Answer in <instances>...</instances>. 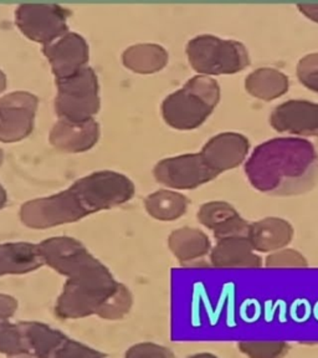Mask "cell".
<instances>
[{
	"mask_svg": "<svg viewBox=\"0 0 318 358\" xmlns=\"http://www.w3.org/2000/svg\"><path fill=\"white\" fill-rule=\"evenodd\" d=\"M0 353L9 357L30 353L19 324H11L8 320L0 321Z\"/></svg>",
	"mask_w": 318,
	"mask_h": 358,
	"instance_id": "23",
	"label": "cell"
},
{
	"mask_svg": "<svg viewBox=\"0 0 318 358\" xmlns=\"http://www.w3.org/2000/svg\"><path fill=\"white\" fill-rule=\"evenodd\" d=\"M30 353L38 358H51L62 342L67 338L62 331L55 330L48 324L35 321L19 322Z\"/></svg>",
	"mask_w": 318,
	"mask_h": 358,
	"instance_id": "19",
	"label": "cell"
},
{
	"mask_svg": "<svg viewBox=\"0 0 318 358\" xmlns=\"http://www.w3.org/2000/svg\"><path fill=\"white\" fill-rule=\"evenodd\" d=\"M70 15L71 11L57 4H22L15 10V22L28 39L46 46L68 33Z\"/></svg>",
	"mask_w": 318,
	"mask_h": 358,
	"instance_id": "7",
	"label": "cell"
},
{
	"mask_svg": "<svg viewBox=\"0 0 318 358\" xmlns=\"http://www.w3.org/2000/svg\"><path fill=\"white\" fill-rule=\"evenodd\" d=\"M6 201H8V196H6V189H4V187L0 185V209H3L4 206L6 204Z\"/></svg>",
	"mask_w": 318,
	"mask_h": 358,
	"instance_id": "32",
	"label": "cell"
},
{
	"mask_svg": "<svg viewBox=\"0 0 318 358\" xmlns=\"http://www.w3.org/2000/svg\"><path fill=\"white\" fill-rule=\"evenodd\" d=\"M122 62L133 73L142 75L158 73L167 65L168 52L161 45H133L123 52Z\"/></svg>",
	"mask_w": 318,
	"mask_h": 358,
	"instance_id": "20",
	"label": "cell"
},
{
	"mask_svg": "<svg viewBox=\"0 0 318 358\" xmlns=\"http://www.w3.org/2000/svg\"><path fill=\"white\" fill-rule=\"evenodd\" d=\"M190 66L203 76L240 73L250 64L245 46L235 40L199 35L187 45Z\"/></svg>",
	"mask_w": 318,
	"mask_h": 358,
	"instance_id": "5",
	"label": "cell"
},
{
	"mask_svg": "<svg viewBox=\"0 0 318 358\" xmlns=\"http://www.w3.org/2000/svg\"><path fill=\"white\" fill-rule=\"evenodd\" d=\"M9 358H38L35 357L34 355H31V353H27V355H19V356H13V357Z\"/></svg>",
	"mask_w": 318,
	"mask_h": 358,
	"instance_id": "35",
	"label": "cell"
},
{
	"mask_svg": "<svg viewBox=\"0 0 318 358\" xmlns=\"http://www.w3.org/2000/svg\"><path fill=\"white\" fill-rule=\"evenodd\" d=\"M245 89L250 95L260 100H275L287 92L289 78L271 67L257 69L246 78Z\"/></svg>",
	"mask_w": 318,
	"mask_h": 358,
	"instance_id": "21",
	"label": "cell"
},
{
	"mask_svg": "<svg viewBox=\"0 0 318 358\" xmlns=\"http://www.w3.org/2000/svg\"><path fill=\"white\" fill-rule=\"evenodd\" d=\"M45 265L66 276L55 315L62 320L84 319L99 315L121 284L110 270L70 236H54L39 244Z\"/></svg>",
	"mask_w": 318,
	"mask_h": 358,
	"instance_id": "1",
	"label": "cell"
},
{
	"mask_svg": "<svg viewBox=\"0 0 318 358\" xmlns=\"http://www.w3.org/2000/svg\"><path fill=\"white\" fill-rule=\"evenodd\" d=\"M220 100V87L214 78L198 75L162 102V116L171 127L180 131L198 129L205 122Z\"/></svg>",
	"mask_w": 318,
	"mask_h": 358,
	"instance_id": "4",
	"label": "cell"
},
{
	"mask_svg": "<svg viewBox=\"0 0 318 358\" xmlns=\"http://www.w3.org/2000/svg\"><path fill=\"white\" fill-rule=\"evenodd\" d=\"M238 348L249 358H285L290 345L285 341H241Z\"/></svg>",
	"mask_w": 318,
	"mask_h": 358,
	"instance_id": "24",
	"label": "cell"
},
{
	"mask_svg": "<svg viewBox=\"0 0 318 358\" xmlns=\"http://www.w3.org/2000/svg\"><path fill=\"white\" fill-rule=\"evenodd\" d=\"M297 78L305 87L318 94V52L302 57L297 64Z\"/></svg>",
	"mask_w": 318,
	"mask_h": 358,
	"instance_id": "28",
	"label": "cell"
},
{
	"mask_svg": "<svg viewBox=\"0 0 318 358\" xmlns=\"http://www.w3.org/2000/svg\"><path fill=\"white\" fill-rule=\"evenodd\" d=\"M134 193L136 188L129 177L113 171H100L78 179L54 196L24 203L19 217L30 229H49L124 204Z\"/></svg>",
	"mask_w": 318,
	"mask_h": 358,
	"instance_id": "2",
	"label": "cell"
},
{
	"mask_svg": "<svg viewBox=\"0 0 318 358\" xmlns=\"http://www.w3.org/2000/svg\"><path fill=\"white\" fill-rule=\"evenodd\" d=\"M124 358H175L168 347L154 342H140L129 347Z\"/></svg>",
	"mask_w": 318,
	"mask_h": 358,
	"instance_id": "29",
	"label": "cell"
},
{
	"mask_svg": "<svg viewBox=\"0 0 318 358\" xmlns=\"http://www.w3.org/2000/svg\"><path fill=\"white\" fill-rule=\"evenodd\" d=\"M6 89V73H3L1 70H0V94L1 92H4Z\"/></svg>",
	"mask_w": 318,
	"mask_h": 358,
	"instance_id": "34",
	"label": "cell"
},
{
	"mask_svg": "<svg viewBox=\"0 0 318 358\" xmlns=\"http://www.w3.org/2000/svg\"><path fill=\"white\" fill-rule=\"evenodd\" d=\"M270 123L280 134L318 137V103L290 100L275 108Z\"/></svg>",
	"mask_w": 318,
	"mask_h": 358,
	"instance_id": "11",
	"label": "cell"
},
{
	"mask_svg": "<svg viewBox=\"0 0 318 358\" xmlns=\"http://www.w3.org/2000/svg\"><path fill=\"white\" fill-rule=\"evenodd\" d=\"M51 358H106V355L67 337Z\"/></svg>",
	"mask_w": 318,
	"mask_h": 358,
	"instance_id": "27",
	"label": "cell"
},
{
	"mask_svg": "<svg viewBox=\"0 0 318 358\" xmlns=\"http://www.w3.org/2000/svg\"><path fill=\"white\" fill-rule=\"evenodd\" d=\"M250 150V142L240 134H220L208 141L201 155L208 167L220 174L244 162Z\"/></svg>",
	"mask_w": 318,
	"mask_h": 358,
	"instance_id": "12",
	"label": "cell"
},
{
	"mask_svg": "<svg viewBox=\"0 0 318 358\" xmlns=\"http://www.w3.org/2000/svg\"><path fill=\"white\" fill-rule=\"evenodd\" d=\"M56 81L70 78L87 66L89 48L86 40L76 33H68L55 43L43 46Z\"/></svg>",
	"mask_w": 318,
	"mask_h": 358,
	"instance_id": "10",
	"label": "cell"
},
{
	"mask_svg": "<svg viewBox=\"0 0 318 358\" xmlns=\"http://www.w3.org/2000/svg\"><path fill=\"white\" fill-rule=\"evenodd\" d=\"M44 265L39 244L24 241L0 244V276L29 274Z\"/></svg>",
	"mask_w": 318,
	"mask_h": 358,
	"instance_id": "17",
	"label": "cell"
},
{
	"mask_svg": "<svg viewBox=\"0 0 318 358\" xmlns=\"http://www.w3.org/2000/svg\"><path fill=\"white\" fill-rule=\"evenodd\" d=\"M168 246L183 266L205 257L212 250V243L208 235L201 229L190 227L172 231L168 238Z\"/></svg>",
	"mask_w": 318,
	"mask_h": 358,
	"instance_id": "18",
	"label": "cell"
},
{
	"mask_svg": "<svg viewBox=\"0 0 318 358\" xmlns=\"http://www.w3.org/2000/svg\"><path fill=\"white\" fill-rule=\"evenodd\" d=\"M297 8L308 19H311L312 22H318V4H298Z\"/></svg>",
	"mask_w": 318,
	"mask_h": 358,
	"instance_id": "31",
	"label": "cell"
},
{
	"mask_svg": "<svg viewBox=\"0 0 318 358\" xmlns=\"http://www.w3.org/2000/svg\"><path fill=\"white\" fill-rule=\"evenodd\" d=\"M153 173L157 182L173 189H194L219 176L208 167L201 153L166 158L157 163Z\"/></svg>",
	"mask_w": 318,
	"mask_h": 358,
	"instance_id": "9",
	"label": "cell"
},
{
	"mask_svg": "<svg viewBox=\"0 0 318 358\" xmlns=\"http://www.w3.org/2000/svg\"><path fill=\"white\" fill-rule=\"evenodd\" d=\"M39 99L27 91H15L0 99V142L14 143L33 132Z\"/></svg>",
	"mask_w": 318,
	"mask_h": 358,
	"instance_id": "8",
	"label": "cell"
},
{
	"mask_svg": "<svg viewBox=\"0 0 318 358\" xmlns=\"http://www.w3.org/2000/svg\"><path fill=\"white\" fill-rule=\"evenodd\" d=\"M133 305V297L131 291L121 284L117 292L103 305L97 316L103 320H121L131 311Z\"/></svg>",
	"mask_w": 318,
	"mask_h": 358,
	"instance_id": "25",
	"label": "cell"
},
{
	"mask_svg": "<svg viewBox=\"0 0 318 358\" xmlns=\"http://www.w3.org/2000/svg\"><path fill=\"white\" fill-rule=\"evenodd\" d=\"M294 228L285 219L265 218L249 225L246 238L257 252H274L285 249L294 239Z\"/></svg>",
	"mask_w": 318,
	"mask_h": 358,
	"instance_id": "16",
	"label": "cell"
},
{
	"mask_svg": "<svg viewBox=\"0 0 318 358\" xmlns=\"http://www.w3.org/2000/svg\"><path fill=\"white\" fill-rule=\"evenodd\" d=\"M187 196L174 190H158L145 198V207L152 218L161 222H173L183 217L188 209Z\"/></svg>",
	"mask_w": 318,
	"mask_h": 358,
	"instance_id": "22",
	"label": "cell"
},
{
	"mask_svg": "<svg viewBox=\"0 0 318 358\" xmlns=\"http://www.w3.org/2000/svg\"><path fill=\"white\" fill-rule=\"evenodd\" d=\"M265 266L271 268H308V259L301 252L294 249H281L277 252H270Z\"/></svg>",
	"mask_w": 318,
	"mask_h": 358,
	"instance_id": "26",
	"label": "cell"
},
{
	"mask_svg": "<svg viewBox=\"0 0 318 358\" xmlns=\"http://www.w3.org/2000/svg\"><path fill=\"white\" fill-rule=\"evenodd\" d=\"M55 111L59 120L81 123L94 120L100 111V85L92 67L56 81Z\"/></svg>",
	"mask_w": 318,
	"mask_h": 358,
	"instance_id": "6",
	"label": "cell"
},
{
	"mask_svg": "<svg viewBox=\"0 0 318 358\" xmlns=\"http://www.w3.org/2000/svg\"><path fill=\"white\" fill-rule=\"evenodd\" d=\"M198 220L212 231L215 239L246 236L249 225L233 206L225 201H210L199 208Z\"/></svg>",
	"mask_w": 318,
	"mask_h": 358,
	"instance_id": "14",
	"label": "cell"
},
{
	"mask_svg": "<svg viewBox=\"0 0 318 358\" xmlns=\"http://www.w3.org/2000/svg\"><path fill=\"white\" fill-rule=\"evenodd\" d=\"M17 301L14 297L0 294V321H6L17 313Z\"/></svg>",
	"mask_w": 318,
	"mask_h": 358,
	"instance_id": "30",
	"label": "cell"
},
{
	"mask_svg": "<svg viewBox=\"0 0 318 358\" xmlns=\"http://www.w3.org/2000/svg\"><path fill=\"white\" fill-rule=\"evenodd\" d=\"M245 173L255 189L270 196H298L318 183V153L308 140L281 137L254 150Z\"/></svg>",
	"mask_w": 318,
	"mask_h": 358,
	"instance_id": "3",
	"label": "cell"
},
{
	"mask_svg": "<svg viewBox=\"0 0 318 358\" xmlns=\"http://www.w3.org/2000/svg\"><path fill=\"white\" fill-rule=\"evenodd\" d=\"M100 140V124L89 120L73 123L59 120L49 134V142L59 151L82 153L89 151Z\"/></svg>",
	"mask_w": 318,
	"mask_h": 358,
	"instance_id": "13",
	"label": "cell"
},
{
	"mask_svg": "<svg viewBox=\"0 0 318 358\" xmlns=\"http://www.w3.org/2000/svg\"><path fill=\"white\" fill-rule=\"evenodd\" d=\"M187 358H219L218 356H215V355H212V353L209 352H201V353H196V355H191L189 357Z\"/></svg>",
	"mask_w": 318,
	"mask_h": 358,
	"instance_id": "33",
	"label": "cell"
},
{
	"mask_svg": "<svg viewBox=\"0 0 318 358\" xmlns=\"http://www.w3.org/2000/svg\"><path fill=\"white\" fill-rule=\"evenodd\" d=\"M3 159H4V153L0 150V166L3 164Z\"/></svg>",
	"mask_w": 318,
	"mask_h": 358,
	"instance_id": "36",
	"label": "cell"
},
{
	"mask_svg": "<svg viewBox=\"0 0 318 358\" xmlns=\"http://www.w3.org/2000/svg\"><path fill=\"white\" fill-rule=\"evenodd\" d=\"M210 264L218 268H257L263 259L252 249L246 236H230L217 241L210 250Z\"/></svg>",
	"mask_w": 318,
	"mask_h": 358,
	"instance_id": "15",
	"label": "cell"
}]
</instances>
